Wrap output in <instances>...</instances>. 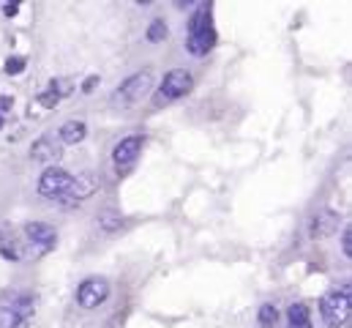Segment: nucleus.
Here are the masks:
<instances>
[{
    "instance_id": "1",
    "label": "nucleus",
    "mask_w": 352,
    "mask_h": 328,
    "mask_svg": "<svg viewBox=\"0 0 352 328\" xmlns=\"http://www.w3.org/2000/svg\"><path fill=\"white\" fill-rule=\"evenodd\" d=\"M210 14H213V6H210V3H202V6L194 11L191 22H188L186 49L191 52V55H197V58L207 55V52L213 49V44H216V30H213V19H210Z\"/></svg>"
},
{
    "instance_id": "2",
    "label": "nucleus",
    "mask_w": 352,
    "mask_h": 328,
    "mask_svg": "<svg viewBox=\"0 0 352 328\" xmlns=\"http://www.w3.org/2000/svg\"><path fill=\"white\" fill-rule=\"evenodd\" d=\"M352 312V298H350V287H341V290H331L325 293L322 301H319V314L322 320L331 328H341L347 326Z\"/></svg>"
},
{
    "instance_id": "3",
    "label": "nucleus",
    "mask_w": 352,
    "mask_h": 328,
    "mask_svg": "<svg viewBox=\"0 0 352 328\" xmlns=\"http://www.w3.org/2000/svg\"><path fill=\"white\" fill-rule=\"evenodd\" d=\"M150 91H153V71L145 69V71L131 74L129 79H123V82L117 85V91L112 98L120 101V104H137L139 98H145Z\"/></svg>"
},
{
    "instance_id": "4",
    "label": "nucleus",
    "mask_w": 352,
    "mask_h": 328,
    "mask_svg": "<svg viewBox=\"0 0 352 328\" xmlns=\"http://www.w3.org/2000/svg\"><path fill=\"white\" fill-rule=\"evenodd\" d=\"M191 74H188L186 69H172L167 71L164 79H161V88H159V96H156V101L159 104H167V101H175V98L186 96L188 91H191Z\"/></svg>"
},
{
    "instance_id": "5",
    "label": "nucleus",
    "mask_w": 352,
    "mask_h": 328,
    "mask_svg": "<svg viewBox=\"0 0 352 328\" xmlns=\"http://www.w3.org/2000/svg\"><path fill=\"white\" fill-rule=\"evenodd\" d=\"M25 244L36 254H47L57 244V230L47 222H28L25 224Z\"/></svg>"
},
{
    "instance_id": "6",
    "label": "nucleus",
    "mask_w": 352,
    "mask_h": 328,
    "mask_svg": "<svg viewBox=\"0 0 352 328\" xmlns=\"http://www.w3.org/2000/svg\"><path fill=\"white\" fill-rule=\"evenodd\" d=\"M71 186H74V175L63 167H47L41 173V178H38V192L44 197H55V200L69 194Z\"/></svg>"
},
{
    "instance_id": "7",
    "label": "nucleus",
    "mask_w": 352,
    "mask_h": 328,
    "mask_svg": "<svg viewBox=\"0 0 352 328\" xmlns=\"http://www.w3.org/2000/svg\"><path fill=\"white\" fill-rule=\"evenodd\" d=\"M110 298V282L104 276H90L76 287V304L85 309H96Z\"/></svg>"
},
{
    "instance_id": "8",
    "label": "nucleus",
    "mask_w": 352,
    "mask_h": 328,
    "mask_svg": "<svg viewBox=\"0 0 352 328\" xmlns=\"http://www.w3.org/2000/svg\"><path fill=\"white\" fill-rule=\"evenodd\" d=\"M338 224H341V216H338L336 211H317L309 222V235L311 238H331L338 232Z\"/></svg>"
},
{
    "instance_id": "9",
    "label": "nucleus",
    "mask_w": 352,
    "mask_h": 328,
    "mask_svg": "<svg viewBox=\"0 0 352 328\" xmlns=\"http://www.w3.org/2000/svg\"><path fill=\"white\" fill-rule=\"evenodd\" d=\"M139 154H142V137L131 134V137H123V140L112 148V161H115L117 167H129V164L137 161Z\"/></svg>"
},
{
    "instance_id": "10",
    "label": "nucleus",
    "mask_w": 352,
    "mask_h": 328,
    "mask_svg": "<svg viewBox=\"0 0 352 328\" xmlns=\"http://www.w3.org/2000/svg\"><path fill=\"white\" fill-rule=\"evenodd\" d=\"M30 156L36 161H44V164H55L63 156V145L55 140V137H41L30 145Z\"/></svg>"
},
{
    "instance_id": "11",
    "label": "nucleus",
    "mask_w": 352,
    "mask_h": 328,
    "mask_svg": "<svg viewBox=\"0 0 352 328\" xmlns=\"http://www.w3.org/2000/svg\"><path fill=\"white\" fill-rule=\"evenodd\" d=\"M3 307L8 309V312L19 314V317H25V320H33L36 314V298L30 293H11L6 298V304Z\"/></svg>"
},
{
    "instance_id": "12",
    "label": "nucleus",
    "mask_w": 352,
    "mask_h": 328,
    "mask_svg": "<svg viewBox=\"0 0 352 328\" xmlns=\"http://www.w3.org/2000/svg\"><path fill=\"white\" fill-rule=\"evenodd\" d=\"M85 134H88V126L82 120H66L57 129V142L60 145H76V142L85 140Z\"/></svg>"
},
{
    "instance_id": "13",
    "label": "nucleus",
    "mask_w": 352,
    "mask_h": 328,
    "mask_svg": "<svg viewBox=\"0 0 352 328\" xmlns=\"http://www.w3.org/2000/svg\"><path fill=\"white\" fill-rule=\"evenodd\" d=\"M22 244L25 241H17L14 232L8 235V230H0V254L6 260H11V263H19V260H25V254L28 251L22 249Z\"/></svg>"
},
{
    "instance_id": "14",
    "label": "nucleus",
    "mask_w": 352,
    "mask_h": 328,
    "mask_svg": "<svg viewBox=\"0 0 352 328\" xmlns=\"http://www.w3.org/2000/svg\"><path fill=\"white\" fill-rule=\"evenodd\" d=\"M287 328H314L311 312L306 304H292V307L287 309Z\"/></svg>"
},
{
    "instance_id": "15",
    "label": "nucleus",
    "mask_w": 352,
    "mask_h": 328,
    "mask_svg": "<svg viewBox=\"0 0 352 328\" xmlns=\"http://www.w3.org/2000/svg\"><path fill=\"white\" fill-rule=\"evenodd\" d=\"M120 224H123V219H120V213L117 211H101L98 213V227H101L104 232H115V230H120Z\"/></svg>"
},
{
    "instance_id": "16",
    "label": "nucleus",
    "mask_w": 352,
    "mask_h": 328,
    "mask_svg": "<svg viewBox=\"0 0 352 328\" xmlns=\"http://www.w3.org/2000/svg\"><path fill=\"white\" fill-rule=\"evenodd\" d=\"M30 323L33 320H25L19 314L8 312L6 307H0V328H30Z\"/></svg>"
},
{
    "instance_id": "17",
    "label": "nucleus",
    "mask_w": 352,
    "mask_h": 328,
    "mask_svg": "<svg viewBox=\"0 0 352 328\" xmlns=\"http://www.w3.org/2000/svg\"><path fill=\"white\" fill-rule=\"evenodd\" d=\"M148 41H164L167 36H169V28H167L164 19H153L150 25H148Z\"/></svg>"
},
{
    "instance_id": "18",
    "label": "nucleus",
    "mask_w": 352,
    "mask_h": 328,
    "mask_svg": "<svg viewBox=\"0 0 352 328\" xmlns=\"http://www.w3.org/2000/svg\"><path fill=\"white\" fill-rule=\"evenodd\" d=\"M278 320V309L273 307V304H262L259 307V326L262 328H273Z\"/></svg>"
},
{
    "instance_id": "19",
    "label": "nucleus",
    "mask_w": 352,
    "mask_h": 328,
    "mask_svg": "<svg viewBox=\"0 0 352 328\" xmlns=\"http://www.w3.org/2000/svg\"><path fill=\"white\" fill-rule=\"evenodd\" d=\"M25 71V58H8L6 60V74H22Z\"/></svg>"
},
{
    "instance_id": "20",
    "label": "nucleus",
    "mask_w": 352,
    "mask_h": 328,
    "mask_svg": "<svg viewBox=\"0 0 352 328\" xmlns=\"http://www.w3.org/2000/svg\"><path fill=\"white\" fill-rule=\"evenodd\" d=\"M341 251H344V257L352 254V230L350 227H344V232H341Z\"/></svg>"
},
{
    "instance_id": "21",
    "label": "nucleus",
    "mask_w": 352,
    "mask_h": 328,
    "mask_svg": "<svg viewBox=\"0 0 352 328\" xmlns=\"http://www.w3.org/2000/svg\"><path fill=\"white\" fill-rule=\"evenodd\" d=\"M11 107H14V98H11V96H0V112L11 110Z\"/></svg>"
},
{
    "instance_id": "22",
    "label": "nucleus",
    "mask_w": 352,
    "mask_h": 328,
    "mask_svg": "<svg viewBox=\"0 0 352 328\" xmlns=\"http://www.w3.org/2000/svg\"><path fill=\"white\" fill-rule=\"evenodd\" d=\"M96 85H98V77H88V79L82 82V91H85V93H90L93 88H96Z\"/></svg>"
},
{
    "instance_id": "23",
    "label": "nucleus",
    "mask_w": 352,
    "mask_h": 328,
    "mask_svg": "<svg viewBox=\"0 0 352 328\" xmlns=\"http://www.w3.org/2000/svg\"><path fill=\"white\" fill-rule=\"evenodd\" d=\"M17 11H19V6H17V3H11V6H3V14H8V17H14Z\"/></svg>"
},
{
    "instance_id": "24",
    "label": "nucleus",
    "mask_w": 352,
    "mask_h": 328,
    "mask_svg": "<svg viewBox=\"0 0 352 328\" xmlns=\"http://www.w3.org/2000/svg\"><path fill=\"white\" fill-rule=\"evenodd\" d=\"M0 129H3V115H0Z\"/></svg>"
}]
</instances>
